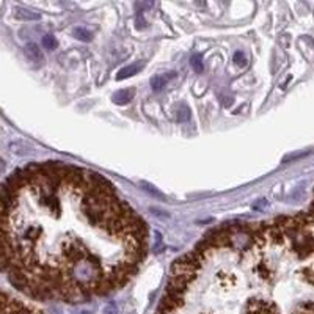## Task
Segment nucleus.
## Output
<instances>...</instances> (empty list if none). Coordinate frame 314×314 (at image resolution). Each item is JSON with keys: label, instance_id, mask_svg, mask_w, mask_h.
<instances>
[{"label": "nucleus", "instance_id": "1", "mask_svg": "<svg viewBox=\"0 0 314 314\" xmlns=\"http://www.w3.org/2000/svg\"><path fill=\"white\" fill-rule=\"evenodd\" d=\"M133 96H135V90L133 88H126V90H119L116 91L115 95L112 96V101L115 102L116 105H126L129 104Z\"/></svg>", "mask_w": 314, "mask_h": 314}, {"label": "nucleus", "instance_id": "2", "mask_svg": "<svg viewBox=\"0 0 314 314\" xmlns=\"http://www.w3.org/2000/svg\"><path fill=\"white\" fill-rule=\"evenodd\" d=\"M13 16L16 19H21V21H39V19H41V15L33 13L27 8H22V6H16V8L13 10Z\"/></svg>", "mask_w": 314, "mask_h": 314}, {"label": "nucleus", "instance_id": "3", "mask_svg": "<svg viewBox=\"0 0 314 314\" xmlns=\"http://www.w3.org/2000/svg\"><path fill=\"white\" fill-rule=\"evenodd\" d=\"M143 68V63H132V65H128L126 68L119 69L118 74H116V80H124V79H129L132 76H135L137 72Z\"/></svg>", "mask_w": 314, "mask_h": 314}, {"label": "nucleus", "instance_id": "4", "mask_svg": "<svg viewBox=\"0 0 314 314\" xmlns=\"http://www.w3.org/2000/svg\"><path fill=\"white\" fill-rule=\"evenodd\" d=\"M175 76V72H170V74H166V76H154L151 79V88L152 91H156L159 93L162 88H165V85L168 83V80Z\"/></svg>", "mask_w": 314, "mask_h": 314}, {"label": "nucleus", "instance_id": "5", "mask_svg": "<svg viewBox=\"0 0 314 314\" xmlns=\"http://www.w3.org/2000/svg\"><path fill=\"white\" fill-rule=\"evenodd\" d=\"M25 52H27V55L30 57L32 62L39 63V65H41V63L44 62V57H43V53H41V50L38 49V46H36V44H33V43L27 44Z\"/></svg>", "mask_w": 314, "mask_h": 314}, {"label": "nucleus", "instance_id": "6", "mask_svg": "<svg viewBox=\"0 0 314 314\" xmlns=\"http://www.w3.org/2000/svg\"><path fill=\"white\" fill-rule=\"evenodd\" d=\"M74 36L77 38V39H80V41H90V39L93 38V35H91V32H88L86 29H83V27H76L74 29Z\"/></svg>", "mask_w": 314, "mask_h": 314}, {"label": "nucleus", "instance_id": "7", "mask_svg": "<svg viewBox=\"0 0 314 314\" xmlns=\"http://www.w3.org/2000/svg\"><path fill=\"white\" fill-rule=\"evenodd\" d=\"M300 273H302V277H303L305 281H308V283L314 284V264H311V265H305Z\"/></svg>", "mask_w": 314, "mask_h": 314}, {"label": "nucleus", "instance_id": "8", "mask_svg": "<svg viewBox=\"0 0 314 314\" xmlns=\"http://www.w3.org/2000/svg\"><path fill=\"white\" fill-rule=\"evenodd\" d=\"M43 46H44L46 49H50V50H53V49H57L58 43H57V39L53 38L52 35H46V36L43 38Z\"/></svg>", "mask_w": 314, "mask_h": 314}, {"label": "nucleus", "instance_id": "9", "mask_svg": "<svg viewBox=\"0 0 314 314\" xmlns=\"http://www.w3.org/2000/svg\"><path fill=\"white\" fill-rule=\"evenodd\" d=\"M192 68L195 69L197 72H201L203 71V58L199 53H197V55H193L192 57Z\"/></svg>", "mask_w": 314, "mask_h": 314}, {"label": "nucleus", "instance_id": "10", "mask_svg": "<svg viewBox=\"0 0 314 314\" xmlns=\"http://www.w3.org/2000/svg\"><path fill=\"white\" fill-rule=\"evenodd\" d=\"M234 63L237 66H240V68H245V66H247V57H245V53L242 50H237L234 53Z\"/></svg>", "mask_w": 314, "mask_h": 314}, {"label": "nucleus", "instance_id": "11", "mask_svg": "<svg viewBox=\"0 0 314 314\" xmlns=\"http://www.w3.org/2000/svg\"><path fill=\"white\" fill-rule=\"evenodd\" d=\"M118 310H116V305L115 303H109L105 306V310H104V314H116Z\"/></svg>", "mask_w": 314, "mask_h": 314}]
</instances>
